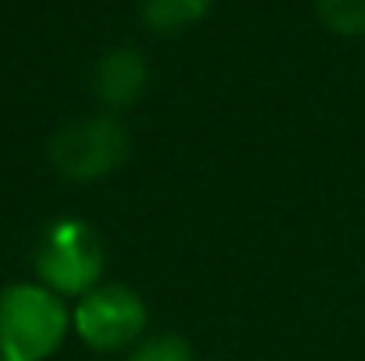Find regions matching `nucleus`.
<instances>
[{
    "label": "nucleus",
    "instance_id": "nucleus-7",
    "mask_svg": "<svg viewBox=\"0 0 365 361\" xmlns=\"http://www.w3.org/2000/svg\"><path fill=\"white\" fill-rule=\"evenodd\" d=\"M316 11H319L323 25L341 36L365 32V0H316Z\"/></svg>",
    "mask_w": 365,
    "mask_h": 361
},
{
    "label": "nucleus",
    "instance_id": "nucleus-2",
    "mask_svg": "<svg viewBox=\"0 0 365 361\" xmlns=\"http://www.w3.org/2000/svg\"><path fill=\"white\" fill-rule=\"evenodd\" d=\"M32 266L43 287H50L53 294H89L93 287H100L107 255L100 234L86 220L61 216L39 234Z\"/></svg>",
    "mask_w": 365,
    "mask_h": 361
},
{
    "label": "nucleus",
    "instance_id": "nucleus-4",
    "mask_svg": "<svg viewBox=\"0 0 365 361\" xmlns=\"http://www.w3.org/2000/svg\"><path fill=\"white\" fill-rule=\"evenodd\" d=\"M78 337L96 351H121L145 333V301L124 283H100L75 305Z\"/></svg>",
    "mask_w": 365,
    "mask_h": 361
},
{
    "label": "nucleus",
    "instance_id": "nucleus-5",
    "mask_svg": "<svg viewBox=\"0 0 365 361\" xmlns=\"http://www.w3.org/2000/svg\"><path fill=\"white\" fill-rule=\"evenodd\" d=\"M145 78H149L145 57L138 50H131V46H118V50L100 57L96 75H93V89H96L103 107L121 110V107H131L142 96Z\"/></svg>",
    "mask_w": 365,
    "mask_h": 361
},
{
    "label": "nucleus",
    "instance_id": "nucleus-8",
    "mask_svg": "<svg viewBox=\"0 0 365 361\" xmlns=\"http://www.w3.org/2000/svg\"><path fill=\"white\" fill-rule=\"evenodd\" d=\"M128 361H192V347L174 333H160L153 340H142Z\"/></svg>",
    "mask_w": 365,
    "mask_h": 361
},
{
    "label": "nucleus",
    "instance_id": "nucleus-6",
    "mask_svg": "<svg viewBox=\"0 0 365 361\" xmlns=\"http://www.w3.org/2000/svg\"><path fill=\"white\" fill-rule=\"evenodd\" d=\"M210 11V0H142V21L153 32H185L195 21H202Z\"/></svg>",
    "mask_w": 365,
    "mask_h": 361
},
{
    "label": "nucleus",
    "instance_id": "nucleus-3",
    "mask_svg": "<svg viewBox=\"0 0 365 361\" xmlns=\"http://www.w3.org/2000/svg\"><path fill=\"white\" fill-rule=\"evenodd\" d=\"M128 159V131L118 117H86L50 138V163L68 181H100Z\"/></svg>",
    "mask_w": 365,
    "mask_h": 361
},
{
    "label": "nucleus",
    "instance_id": "nucleus-1",
    "mask_svg": "<svg viewBox=\"0 0 365 361\" xmlns=\"http://www.w3.org/2000/svg\"><path fill=\"white\" fill-rule=\"evenodd\" d=\"M68 333L61 294L43 283H11L0 291V361H46Z\"/></svg>",
    "mask_w": 365,
    "mask_h": 361
}]
</instances>
